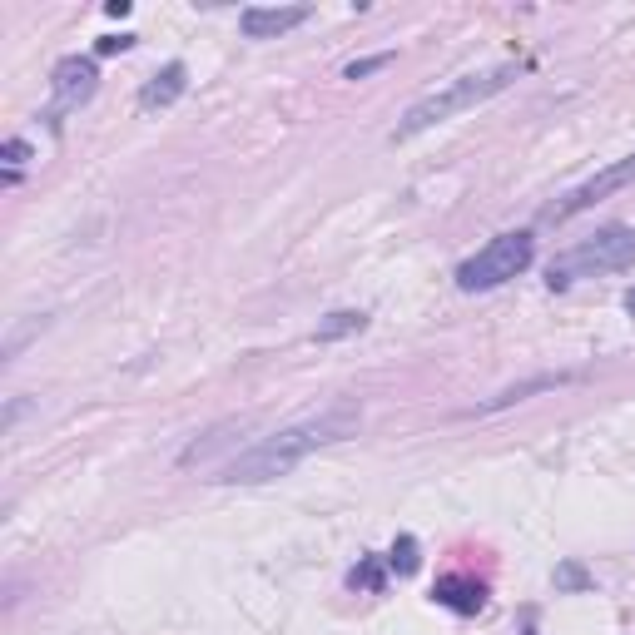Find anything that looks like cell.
<instances>
[{"label":"cell","mask_w":635,"mask_h":635,"mask_svg":"<svg viewBox=\"0 0 635 635\" xmlns=\"http://www.w3.org/2000/svg\"><path fill=\"white\" fill-rule=\"evenodd\" d=\"M556 591H591V571L581 561H561L556 566Z\"/></svg>","instance_id":"13"},{"label":"cell","mask_w":635,"mask_h":635,"mask_svg":"<svg viewBox=\"0 0 635 635\" xmlns=\"http://www.w3.org/2000/svg\"><path fill=\"white\" fill-rule=\"evenodd\" d=\"M358 427V407L353 402H338L318 417H303L293 427H278L268 437H258L254 447H244L234 462L219 467V477L209 482H224V487H258V482H273V477H288L293 467H303L318 447L328 442H343L348 432Z\"/></svg>","instance_id":"1"},{"label":"cell","mask_w":635,"mask_h":635,"mask_svg":"<svg viewBox=\"0 0 635 635\" xmlns=\"http://www.w3.org/2000/svg\"><path fill=\"white\" fill-rule=\"evenodd\" d=\"M353 586H363V591H382V566L368 556V561H358V571H353Z\"/></svg>","instance_id":"15"},{"label":"cell","mask_w":635,"mask_h":635,"mask_svg":"<svg viewBox=\"0 0 635 635\" xmlns=\"http://www.w3.org/2000/svg\"><path fill=\"white\" fill-rule=\"evenodd\" d=\"M566 382H576V373H541V378L511 382V387H502L497 397L477 402L472 412H477V417H487V412H502V407H516V402H526V397H536V392H556V387H566Z\"/></svg>","instance_id":"9"},{"label":"cell","mask_w":635,"mask_h":635,"mask_svg":"<svg viewBox=\"0 0 635 635\" xmlns=\"http://www.w3.org/2000/svg\"><path fill=\"white\" fill-rule=\"evenodd\" d=\"M50 90H55V105H50V120L60 125V115L80 110L95 90H100V65L90 55H65L50 75Z\"/></svg>","instance_id":"6"},{"label":"cell","mask_w":635,"mask_h":635,"mask_svg":"<svg viewBox=\"0 0 635 635\" xmlns=\"http://www.w3.org/2000/svg\"><path fill=\"white\" fill-rule=\"evenodd\" d=\"M531 254H536V244H531V234H526V229H516V234H497L487 249H477V254L457 268V288H462V293H487V288H502L507 278H516V273H526V268H531Z\"/></svg>","instance_id":"3"},{"label":"cell","mask_w":635,"mask_h":635,"mask_svg":"<svg viewBox=\"0 0 635 635\" xmlns=\"http://www.w3.org/2000/svg\"><path fill=\"white\" fill-rule=\"evenodd\" d=\"M363 328H368V313L363 308H338V313H328L313 328V343H343V338H358Z\"/></svg>","instance_id":"11"},{"label":"cell","mask_w":635,"mask_h":635,"mask_svg":"<svg viewBox=\"0 0 635 635\" xmlns=\"http://www.w3.org/2000/svg\"><path fill=\"white\" fill-rule=\"evenodd\" d=\"M387 561H392V571H397V576H412V571L422 566V556H417V541H412V536H397Z\"/></svg>","instance_id":"12"},{"label":"cell","mask_w":635,"mask_h":635,"mask_svg":"<svg viewBox=\"0 0 635 635\" xmlns=\"http://www.w3.org/2000/svg\"><path fill=\"white\" fill-rule=\"evenodd\" d=\"M392 65V50H382V55H368V60H348L343 65V80H368V75H378Z\"/></svg>","instance_id":"14"},{"label":"cell","mask_w":635,"mask_h":635,"mask_svg":"<svg viewBox=\"0 0 635 635\" xmlns=\"http://www.w3.org/2000/svg\"><path fill=\"white\" fill-rule=\"evenodd\" d=\"M0 159H5V164L15 169V164H25V159H30V144H25V139H5V149H0Z\"/></svg>","instance_id":"16"},{"label":"cell","mask_w":635,"mask_h":635,"mask_svg":"<svg viewBox=\"0 0 635 635\" xmlns=\"http://www.w3.org/2000/svg\"><path fill=\"white\" fill-rule=\"evenodd\" d=\"M184 85H189V70L174 60V65H164L154 80H144V90H139V110L144 115H154V110H169L179 95H184Z\"/></svg>","instance_id":"10"},{"label":"cell","mask_w":635,"mask_h":635,"mask_svg":"<svg viewBox=\"0 0 635 635\" xmlns=\"http://www.w3.org/2000/svg\"><path fill=\"white\" fill-rule=\"evenodd\" d=\"M313 15V5H249L244 15H239V30L249 35V40H278V35H288L293 25H303Z\"/></svg>","instance_id":"7"},{"label":"cell","mask_w":635,"mask_h":635,"mask_svg":"<svg viewBox=\"0 0 635 635\" xmlns=\"http://www.w3.org/2000/svg\"><path fill=\"white\" fill-rule=\"evenodd\" d=\"M511 80H516V65H497V70H477V75H457V80H447L442 90H432V95H422L402 120L392 129V144H407V139H417V134H427L432 125H442V120H452V115H462V110H477V105H487L492 95H502Z\"/></svg>","instance_id":"2"},{"label":"cell","mask_w":635,"mask_h":635,"mask_svg":"<svg viewBox=\"0 0 635 635\" xmlns=\"http://www.w3.org/2000/svg\"><path fill=\"white\" fill-rule=\"evenodd\" d=\"M626 184H635V154L626 159H616V164H606V169H596L586 184H576L571 194H561L551 209H546V219H576V214H586L591 204H601V199H611V194H621Z\"/></svg>","instance_id":"5"},{"label":"cell","mask_w":635,"mask_h":635,"mask_svg":"<svg viewBox=\"0 0 635 635\" xmlns=\"http://www.w3.org/2000/svg\"><path fill=\"white\" fill-rule=\"evenodd\" d=\"M129 45H134V35H105V40L95 45V55H125Z\"/></svg>","instance_id":"17"},{"label":"cell","mask_w":635,"mask_h":635,"mask_svg":"<svg viewBox=\"0 0 635 635\" xmlns=\"http://www.w3.org/2000/svg\"><path fill=\"white\" fill-rule=\"evenodd\" d=\"M561 273H571V268H581V273H626L635 268V229L626 224H606V229H596L586 244H576L566 263H556Z\"/></svg>","instance_id":"4"},{"label":"cell","mask_w":635,"mask_h":635,"mask_svg":"<svg viewBox=\"0 0 635 635\" xmlns=\"http://www.w3.org/2000/svg\"><path fill=\"white\" fill-rule=\"evenodd\" d=\"M432 601L447 606V611H457V616H477L487 606V586L477 576H442L432 586Z\"/></svg>","instance_id":"8"},{"label":"cell","mask_w":635,"mask_h":635,"mask_svg":"<svg viewBox=\"0 0 635 635\" xmlns=\"http://www.w3.org/2000/svg\"><path fill=\"white\" fill-rule=\"evenodd\" d=\"M626 313H631V318H635V288H631V293H626Z\"/></svg>","instance_id":"18"}]
</instances>
